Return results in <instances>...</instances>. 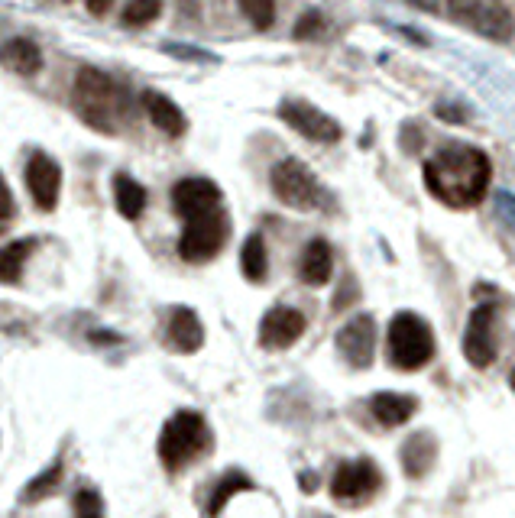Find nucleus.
Returning a JSON list of instances; mask_svg holds the SVG:
<instances>
[{"instance_id":"obj_1","label":"nucleus","mask_w":515,"mask_h":518,"mask_svg":"<svg viewBox=\"0 0 515 518\" xmlns=\"http://www.w3.org/2000/svg\"><path fill=\"white\" fill-rule=\"evenodd\" d=\"M490 156L473 146H444L425 162V188L451 208H470L490 188Z\"/></svg>"},{"instance_id":"obj_2","label":"nucleus","mask_w":515,"mask_h":518,"mask_svg":"<svg viewBox=\"0 0 515 518\" xmlns=\"http://www.w3.org/2000/svg\"><path fill=\"white\" fill-rule=\"evenodd\" d=\"M211 451L208 421L198 412H175L159 434V460L169 473H179L185 463Z\"/></svg>"},{"instance_id":"obj_3","label":"nucleus","mask_w":515,"mask_h":518,"mask_svg":"<svg viewBox=\"0 0 515 518\" xmlns=\"http://www.w3.org/2000/svg\"><path fill=\"white\" fill-rule=\"evenodd\" d=\"M386 337H389V360L396 370L415 373L435 357V334H431L428 321L418 318L415 311H399L389 321Z\"/></svg>"},{"instance_id":"obj_4","label":"nucleus","mask_w":515,"mask_h":518,"mask_svg":"<svg viewBox=\"0 0 515 518\" xmlns=\"http://www.w3.org/2000/svg\"><path fill=\"white\" fill-rule=\"evenodd\" d=\"M75 107L85 124L94 130L111 133L114 130V117L120 107V91L111 78L98 68H78L75 75Z\"/></svg>"},{"instance_id":"obj_5","label":"nucleus","mask_w":515,"mask_h":518,"mask_svg":"<svg viewBox=\"0 0 515 518\" xmlns=\"http://www.w3.org/2000/svg\"><path fill=\"white\" fill-rule=\"evenodd\" d=\"M269 185H273V195L292 211H311L321 201V185L302 159L276 162L273 172H269Z\"/></svg>"},{"instance_id":"obj_6","label":"nucleus","mask_w":515,"mask_h":518,"mask_svg":"<svg viewBox=\"0 0 515 518\" xmlns=\"http://www.w3.org/2000/svg\"><path fill=\"white\" fill-rule=\"evenodd\" d=\"M227 234H230V227L221 211L192 217L179 237V256L185 263H208V259L221 253V247L227 243Z\"/></svg>"},{"instance_id":"obj_7","label":"nucleus","mask_w":515,"mask_h":518,"mask_svg":"<svg viewBox=\"0 0 515 518\" xmlns=\"http://www.w3.org/2000/svg\"><path fill=\"white\" fill-rule=\"evenodd\" d=\"M379 486H383V473L370 457H360L337 467L331 480V496L344 502V506H357V502H367Z\"/></svg>"},{"instance_id":"obj_8","label":"nucleus","mask_w":515,"mask_h":518,"mask_svg":"<svg viewBox=\"0 0 515 518\" xmlns=\"http://www.w3.org/2000/svg\"><path fill=\"white\" fill-rule=\"evenodd\" d=\"M464 357L473 370H486L496 360V305H477L464 331Z\"/></svg>"},{"instance_id":"obj_9","label":"nucleus","mask_w":515,"mask_h":518,"mask_svg":"<svg viewBox=\"0 0 515 518\" xmlns=\"http://www.w3.org/2000/svg\"><path fill=\"white\" fill-rule=\"evenodd\" d=\"M279 117L286 120L295 133H302L315 143H337L341 140V124H337V120L328 117L324 111H318V107H311L308 101H292V98L282 101Z\"/></svg>"},{"instance_id":"obj_10","label":"nucleus","mask_w":515,"mask_h":518,"mask_svg":"<svg viewBox=\"0 0 515 518\" xmlns=\"http://www.w3.org/2000/svg\"><path fill=\"white\" fill-rule=\"evenodd\" d=\"M337 350L354 370H370L376 357V321L373 315H354L337 331Z\"/></svg>"},{"instance_id":"obj_11","label":"nucleus","mask_w":515,"mask_h":518,"mask_svg":"<svg viewBox=\"0 0 515 518\" xmlns=\"http://www.w3.org/2000/svg\"><path fill=\"white\" fill-rule=\"evenodd\" d=\"M305 327H308V321L302 311L289 308V305H276V308H269L260 321V344L266 350H286L305 334Z\"/></svg>"},{"instance_id":"obj_12","label":"nucleus","mask_w":515,"mask_h":518,"mask_svg":"<svg viewBox=\"0 0 515 518\" xmlns=\"http://www.w3.org/2000/svg\"><path fill=\"white\" fill-rule=\"evenodd\" d=\"M218 204H221V188L211 179H182L172 188V208L175 214H182L185 221L218 211Z\"/></svg>"},{"instance_id":"obj_13","label":"nucleus","mask_w":515,"mask_h":518,"mask_svg":"<svg viewBox=\"0 0 515 518\" xmlns=\"http://www.w3.org/2000/svg\"><path fill=\"white\" fill-rule=\"evenodd\" d=\"M26 188H30L33 201L43 211H52L59 201L62 188V169L56 159H49L46 153H33V159L26 162Z\"/></svg>"},{"instance_id":"obj_14","label":"nucleus","mask_w":515,"mask_h":518,"mask_svg":"<svg viewBox=\"0 0 515 518\" xmlns=\"http://www.w3.org/2000/svg\"><path fill=\"white\" fill-rule=\"evenodd\" d=\"M435 460H438V441L431 431H415L399 447L402 473L409 476V480H422V476H428L431 467H435Z\"/></svg>"},{"instance_id":"obj_15","label":"nucleus","mask_w":515,"mask_h":518,"mask_svg":"<svg viewBox=\"0 0 515 518\" xmlns=\"http://www.w3.org/2000/svg\"><path fill=\"white\" fill-rule=\"evenodd\" d=\"M143 107H146V114H149V124H153L159 133H166V136H182L188 130V120L182 114V107L175 104L172 98H166V94H159V91H146L143 94Z\"/></svg>"},{"instance_id":"obj_16","label":"nucleus","mask_w":515,"mask_h":518,"mask_svg":"<svg viewBox=\"0 0 515 518\" xmlns=\"http://www.w3.org/2000/svg\"><path fill=\"white\" fill-rule=\"evenodd\" d=\"M370 412L379 425L399 428L418 412V399L415 395H402V392H376L370 399Z\"/></svg>"},{"instance_id":"obj_17","label":"nucleus","mask_w":515,"mask_h":518,"mask_svg":"<svg viewBox=\"0 0 515 518\" xmlns=\"http://www.w3.org/2000/svg\"><path fill=\"white\" fill-rule=\"evenodd\" d=\"M169 344L179 353H195L205 344V327L192 308H175L169 318Z\"/></svg>"},{"instance_id":"obj_18","label":"nucleus","mask_w":515,"mask_h":518,"mask_svg":"<svg viewBox=\"0 0 515 518\" xmlns=\"http://www.w3.org/2000/svg\"><path fill=\"white\" fill-rule=\"evenodd\" d=\"M298 272H302V282L305 285H328L331 282V272H334V253L328 247V240H311L305 253H302V263H298Z\"/></svg>"},{"instance_id":"obj_19","label":"nucleus","mask_w":515,"mask_h":518,"mask_svg":"<svg viewBox=\"0 0 515 518\" xmlns=\"http://www.w3.org/2000/svg\"><path fill=\"white\" fill-rule=\"evenodd\" d=\"M0 62H4L10 72H17L23 78L36 75L39 68H43V52H39V46L33 43V39H7L4 46H0Z\"/></svg>"},{"instance_id":"obj_20","label":"nucleus","mask_w":515,"mask_h":518,"mask_svg":"<svg viewBox=\"0 0 515 518\" xmlns=\"http://www.w3.org/2000/svg\"><path fill=\"white\" fill-rule=\"evenodd\" d=\"M477 30L486 39H493V43H512V36H515V13L506 4H499V0H490V4H483V10H480Z\"/></svg>"},{"instance_id":"obj_21","label":"nucleus","mask_w":515,"mask_h":518,"mask_svg":"<svg viewBox=\"0 0 515 518\" xmlns=\"http://www.w3.org/2000/svg\"><path fill=\"white\" fill-rule=\"evenodd\" d=\"M114 201H117V211L124 214L127 221H140L146 211V188L137 179H130V175H117Z\"/></svg>"},{"instance_id":"obj_22","label":"nucleus","mask_w":515,"mask_h":518,"mask_svg":"<svg viewBox=\"0 0 515 518\" xmlns=\"http://www.w3.org/2000/svg\"><path fill=\"white\" fill-rule=\"evenodd\" d=\"M240 269L250 282H263L269 272V256H266V243L260 234H250L240 247Z\"/></svg>"},{"instance_id":"obj_23","label":"nucleus","mask_w":515,"mask_h":518,"mask_svg":"<svg viewBox=\"0 0 515 518\" xmlns=\"http://www.w3.org/2000/svg\"><path fill=\"white\" fill-rule=\"evenodd\" d=\"M247 489H253V480L247 473H240V470H227L224 473V480L214 486V493H211V502H208V515L214 518V515H221L224 512V506L234 496H240V493H247Z\"/></svg>"},{"instance_id":"obj_24","label":"nucleus","mask_w":515,"mask_h":518,"mask_svg":"<svg viewBox=\"0 0 515 518\" xmlns=\"http://www.w3.org/2000/svg\"><path fill=\"white\" fill-rule=\"evenodd\" d=\"M36 250V243L33 240H13L7 243L4 250H0V282H20L23 276V266H26V259H30V253Z\"/></svg>"},{"instance_id":"obj_25","label":"nucleus","mask_w":515,"mask_h":518,"mask_svg":"<svg viewBox=\"0 0 515 518\" xmlns=\"http://www.w3.org/2000/svg\"><path fill=\"white\" fill-rule=\"evenodd\" d=\"M62 483V463H52V467L43 473V476H36V480L23 489V502H39V499H49L52 493H56V486Z\"/></svg>"},{"instance_id":"obj_26","label":"nucleus","mask_w":515,"mask_h":518,"mask_svg":"<svg viewBox=\"0 0 515 518\" xmlns=\"http://www.w3.org/2000/svg\"><path fill=\"white\" fill-rule=\"evenodd\" d=\"M237 4L256 30H269L276 23V0H237Z\"/></svg>"},{"instance_id":"obj_27","label":"nucleus","mask_w":515,"mask_h":518,"mask_svg":"<svg viewBox=\"0 0 515 518\" xmlns=\"http://www.w3.org/2000/svg\"><path fill=\"white\" fill-rule=\"evenodd\" d=\"M159 10H162V0H127L124 23L127 26H146L159 17Z\"/></svg>"},{"instance_id":"obj_28","label":"nucleus","mask_w":515,"mask_h":518,"mask_svg":"<svg viewBox=\"0 0 515 518\" xmlns=\"http://www.w3.org/2000/svg\"><path fill=\"white\" fill-rule=\"evenodd\" d=\"M75 518H104V499L98 489L81 486L75 493Z\"/></svg>"},{"instance_id":"obj_29","label":"nucleus","mask_w":515,"mask_h":518,"mask_svg":"<svg viewBox=\"0 0 515 518\" xmlns=\"http://www.w3.org/2000/svg\"><path fill=\"white\" fill-rule=\"evenodd\" d=\"M480 10H483V0H447V17H451L454 23L477 26Z\"/></svg>"},{"instance_id":"obj_30","label":"nucleus","mask_w":515,"mask_h":518,"mask_svg":"<svg viewBox=\"0 0 515 518\" xmlns=\"http://www.w3.org/2000/svg\"><path fill=\"white\" fill-rule=\"evenodd\" d=\"M324 30V17L318 10H305L302 17H298V23L292 26V36L295 39H315L318 33Z\"/></svg>"},{"instance_id":"obj_31","label":"nucleus","mask_w":515,"mask_h":518,"mask_svg":"<svg viewBox=\"0 0 515 518\" xmlns=\"http://www.w3.org/2000/svg\"><path fill=\"white\" fill-rule=\"evenodd\" d=\"M496 214H499V221L509 224V230H515V195L512 192L496 195Z\"/></svg>"},{"instance_id":"obj_32","label":"nucleus","mask_w":515,"mask_h":518,"mask_svg":"<svg viewBox=\"0 0 515 518\" xmlns=\"http://www.w3.org/2000/svg\"><path fill=\"white\" fill-rule=\"evenodd\" d=\"M10 217H13V195H10L7 179L0 175V224L10 221Z\"/></svg>"},{"instance_id":"obj_33","label":"nucleus","mask_w":515,"mask_h":518,"mask_svg":"<svg viewBox=\"0 0 515 518\" xmlns=\"http://www.w3.org/2000/svg\"><path fill=\"white\" fill-rule=\"evenodd\" d=\"M172 56H179V59H192V62H214V56H208V52H201V49H179L175 43L166 46Z\"/></svg>"},{"instance_id":"obj_34","label":"nucleus","mask_w":515,"mask_h":518,"mask_svg":"<svg viewBox=\"0 0 515 518\" xmlns=\"http://www.w3.org/2000/svg\"><path fill=\"white\" fill-rule=\"evenodd\" d=\"M438 117L451 120V124H464V120L470 117L464 107H454V104H438Z\"/></svg>"},{"instance_id":"obj_35","label":"nucleus","mask_w":515,"mask_h":518,"mask_svg":"<svg viewBox=\"0 0 515 518\" xmlns=\"http://www.w3.org/2000/svg\"><path fill=\"white\" fill-rule=\"evenodd\" d=\"M111 4H114V0H85V7L94 13V17H104V13L111 10Z\"/></svg>"},{"instance_id":"obj_36","label":"nucleus","mask_w":515,"mask_h":518,"mask_svg":"<svg viewBox=\"0 0 515 518\" xmlns=\"http://www.w3.org/2000/svg\"><path fill=\"white\" fill-rule=\"evenodd\" d=\"M409 4L415 10H422V13H435L438 10V0H409Z\"/></svg>"},{"instance_id":"obj_37","label":"nucleus","mask_w":515,"mask_h":518,"mask_svg":"<svg viewBox=\"0 0 515 518\" xmlns=\"http://www.w3.org/2000/svg\"><path fill=\"white\" fill-rule=\"evenodd\" d=\"M509 386H512V392H515V370H512V376H509Z\"/></svg>"}]
</instances>
